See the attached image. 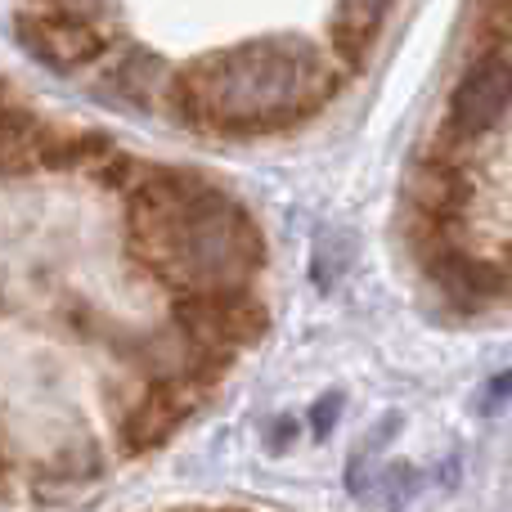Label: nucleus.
<instances>
[{"instance_id":"nucleus-1","label":"nucleus","mask_w":512,"mask_h":512,"mask_svg":"<svg viewBox=\"0 0 512 512\" xmlns=\"http://www.w3.org/2000/svg\"><path fill=\"white\" fill-rule=\"evenodd\" d=\"M270 324L225 185L0 81V499H59L194 423Z\"/></svg>"},{"instance_id":"nucleus-2","label":"nucleus","mask_w":512,"mask_h":512,"mask_svg":"<svg viewBox=\"0 0 512 512\" xmlns=\"http://www.w3.org/2000/svg\"><path fill=\"white\" fill-rule=\"evenodd\" d=\"M59 77L203 140H274L337 104L351 72L288 0H14Z\"/></svg>"}]
</instances>
